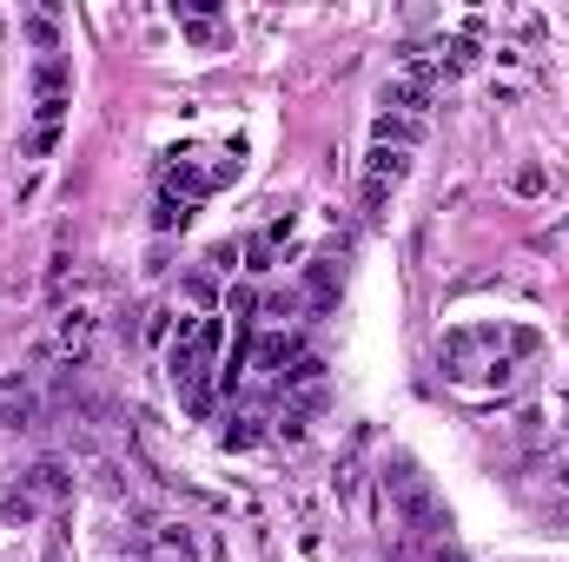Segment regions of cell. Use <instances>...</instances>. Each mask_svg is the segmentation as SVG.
<instances>
[{"instance_id": "1", "label": "cell", "mask_w": 569, "mask_h": 562, "mask_svg": "<svg viewBox=\"0 0 569 562\" xmlns=\"http://www.w3.org/2000/svg\"><path fill=\"white\" fill-rule=\"evenodd\" d=\"M543 351V331L530 324H457L437 338V371L450 384H510L517 364H530Z\"/></svg>"}, {"instance_id": "4", "label": "cell", "mask_w": 569, "mask_h": 562, "mask_svg": "<svg viewBox=\"0 0 569 562\" xmlns=\"http://www.w3.org/2000/svg\"><path fill=\"white\" fill-rule=\"evenodd\" d=\"M405 172H411V152H405V145H371V165H365V185H358L365 219H378V212L391 205V192L405 185Z\"/></svg>"}, {"instance_id": "2", "label": "cell", "mask_w": 569, "mask_h": 562, "mask_svg": "<svg viewBox=\"0 0 569 562\" xmlns=\"http://www.w3.org/2000/svg\"><path fill=\"white\" fill-rule=\"evenodd\" d=\"M166 371H172V391L192 418L212 411V391H219V371H226V324L219 318H186L172 331V351H166Z\"/></svg>"}, {"instance_id": "5", "label": "cell", "mask_w": 569, "mask_h": 562, "mask_svg": "<svg viewBox=\"0 0 569 562\" xmlns=\"http://www.w3.org/2000/svg\"><path fill=\"white\" fill-rule=\"evenodd\" d=\"M430 87H437V67H430V60H405L398 80L385 87V113H398V120H425Z\"/></svg>"}, {"instance_id": "3", "label": "cell", "mask_w": 569, "mask_h": 562, "mask_svg": "<svg viewBox=\"0 0 569 562\" xmlns=\"http://www.w3.org/2000/svg\"><path fill=\"white\" fill-rule=\"evenodd\" d=\"M67 93H73V67L60 53H47L33 67V140H27V152H47L53 145L60 120H67Z\"/></svg>"}]
</instances>
